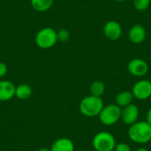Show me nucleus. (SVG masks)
<instances>
[{"instance_id": "nucleus-19", "label": "nucleus", "mask_w": 151, "mask_h": 151, "mask_svg": "<svg viewBox=\"0 0 151 151\" xmlns=\"http://www.w3.org/2000/svg\"><path fill=\"white\" fill-rule=\"evenodd\" d=\"M114 151H132V149L127 142H118L115 146Z\"/></svg>"}, {"instance_id": "nucleus-10", "label": "nucleus", "mask_w": 151, "mask_h": 151, "mask_svg": "<svg viewBox=\"0 0 151 151\" xmlns=\"http://www.w3.org/2000/svg\"><path fill=\"white\" fill-rule=\"evenodd\" d=\"M128 39L134 44L142 43L147 36L145 27L141 24H135L128 30Z\"/></svg>"}, {"instance_id": "nucleus-13", "label": "nucleus", "mask_w": 151, "mask_h": 151, "mask_svg": "<svg viewBox=\"0 0 151 151\" xmlns=\"http://www.w3.org/2000/svg\"><path fill=\"white\" fill-rule=\"evenodd\" d=\"M133 100H134V96L132 92L129 90H124L117 94L115 97V104L120 108H123L132 104Z\"/></svg>"}, {"instance_id": "nucleus-16", "label": "nucleus", "mask_w": 151, "mask_h": 151, "mask_svg": "<svg viewBox=\"0 0 151 151\" xmlns=\"http://www.w3.org/2000/svg\"><path fill=\"white\" fill-rule=\"evenodd\" d=\"M53 4V0H31L32 7L37 12H45L49 10Z\"/></svg>"}, {"instance_id": "nucleus-6", "label": "nucleus", "mask_w": 151, "mask_h": 151, "mask_svg": "<svg viewBox=\"0 0 151 151\" xmlns=\"http://www.w3.org/2000/svg\"><path fill=\"white\" fill-rule=\"evenodd\" d=\"M134 98L139 101H145L151 97V81L147 79L137 81L131 90Z\"/></svg>"}, {"instance_id": "nucleus-3", "label": "nucleus", "mask_w": 151, "mask_h": 151, "mask_svg": "<svg viewBox=\"0 0 151 151\" xmlns=\"http://www.w3.org/2000/svg\"><path fill=\"white\" fill-rule=\"evenodd\" d=\"M116 144L115 136L111 133L105 131L96 134L92 139L94 151H114Z\"/></svg>"}, {"instance_id": "nucleus-20", "label": "nucleus", "mask_w": 151, "mask_h": 151, "mask_svg": "<svg viewBox=\"0 0 151 151\" xmlns=\"http://www.w3.org/2000/svg\"><path fill=\"white\" fill-rule=\"evenodd\" d=\"M7 71H8L7 65L4 63L0 62V78L4 77L7 73Z\"/></svg>"}, {"instance_id": "nucleus-23", "label": "nucleus", "mask_w": 151, "mask_h": 151, "mask_svg": "<svg viewBox=\"0 0 151 151\" xmlns=\"http://www.w3.org/2000/svg\"><path fill=\"white\" fill-rule=\"evenodd\" d=\"M37 151H50L49 149H47V148H41V149H39Z\"/></svg>"}, {"instance_id": "nucleus-15", "label": "nucleus", "mask_w": 151, "mask_h": 151, "mask_svg": "<svg viewBox=\"0 0 151 151\" xmlns=\"http://www.w3.org/2000/svg\"><path fill=\"white\" fill-rule=\"evenodd\" d=\"M89 92H90V95H92V96L102 97V96L105 92V85H104V83L103 81H95L90 85Z\"/></svg>"}, {"instance_id": "nucleus-11", "label": "nucleus", "mask_w": 151, "mask_h": 151, "mask_svg": "<svg viewBox=\"0 0 151 151\" xmlns=\"http://www.w3.org/2000/svg\"><path fill=\"white\" fill-rule=\"evenodd\" d=\"M16 86L10 81H0V101H9L15 96Z\"/></svg>"}, {"instance_id": "nucleus-4", "label": "nucleus", "mask_w": 151, "mask_h": 151, "mask_svg": "<svg viewBox=\"0 0 151 151\" xmlns=\"http://www.w3.org/2000/svg\"><path fill=\"white\" fill-rule=\"evenodd\" d=\"M121 117V108L116 104L104 105L98 115L100 122L105 127H111L116 125Z\"/></svg>"}, {"instance_id": "nucleus-9", "label": "nucleus", "mask_w": 151, "mask_h": 151, "mask_svg": "<svg viewBox=\"0 0 151 151\" xmlns=\"http://www.w3.org/2000/svg\"><path fill=\"white\" fill-rule=\"evenodd\" d=\"M103 32L106 38L111 41H116L122 35V27L120 23L116 20H109L104 24Z\"/></svg>"}, {"instance_id": "nucleus-1", "label": "nucleus", "mask_w": 151, "mask_h": 151, "mask_svg": "<svg viewBox=\"0 0 151 151\" xmlns=\"http://www.w3.org/2000/svg\"><path fill=\"white\" fill-rule=\"evenodd\" d=\"M127 136L132 142L138 145H145L151 142V125L146 120H138L129 126Z\"/></svg>"}, {"instance_id": "nucleus-8", "label": "nucleus", "mask_w": 151, "mask_h": 151, "mask_svg": "<svg viewBox=\"0 0 151 151\" xmlns=\"http://www.w3.org/2000/svg\"><path fill=\"white\" fill-rule=\"evenodd\" d=\"M140 116L139 107L134 104H130L129 105L121 108V117L120 120L126 126H131L138 121Z\"/></svg>"}, {"instance_id": "nucleus-2", "label": "nucleus", "mask_w": 151, "mask_h": 151, "mask_svg": "<svg viewBox=\"0 0 151 151\" xmlns=\"http://www.w3.org/2000/svg\"><path fill=\"white\" fill-rule=\"evenodd\" d=\"M104 106V104L102 97L89 95L81 99L79 109L83 116L87 118H95L98 117Z\"/></svg>"}, {"instance_id": "nucleus-14", "label": "nucleus", "mask_w": 151, "mask_h": 151, "mask_svg": "<svg viewBox=\"0 0 151 151\" xmlns=\"http://www.w3.org/2000/svg\"><path fill=\"white\" fill-rule=\"evenodd\" d=\"M33 93L32 88L28 84H19L16 87L15 96L20 100H27L31 97Z\"/></svg>"}, {"instance_id": "nucleus-12", "label": "nucleus", "mask_w": 151, "mask_h": 151, "mask_svg": "<svg viewBox=\"0 0 151 151\" xmlns=\"http://www.w3.org/2000/svg\"><path fill=\"white\" fill-rule=\"evenodd\" d=\"M50 151H74L75 146L73 142L69 138H59L51 144Z\"/></svg>"}, {"instance_id": "nucleus-22", "label": "nucleus", "mask_w": 151, "mask_h": 151, "mask_svg": "<svg viewBox=\"0 0 151 151\" xmlns=\"http://www.w3.org/2000/svg\"><path fill=\"white\" fill-rule=\"evenodd\" d=\"M134 151H150L149 149H147V148H145V147H140V148H138V149H136Z\"/></svg>"}, {"instance_id": "nucleus-17", "label": "nucleus", "mask_w": 151, "mask_h": 151, "mask_svg": "<svg viewBox=\"0 0 151 151\" xmlns=\"http://www.w3.org/2000/svg\"><path fill=\"white\" fill-rule=\"evenodd\" d=\"M151 4V0H133V4L135 10L139 12L146 11Z\"/></svg>"}, {"instance_id": "nucleus-18", "label": "nucleus", "mask_w": 151, "mask_h": 151, "mask_svg": "<svg viewBox=\"0 0 151 151\" xmlns=\"http://www.w3.org/2000/svg\"><path fill=\"white\" fill-rule=\"evenodd\" d=\"M70 32L65 29V28H62L60 30H58L57 32V38H58V41L59 42H67L69 39H70Z\"/></svg>"}, {"instance_id": "nucleus-25", "label": "nucleus", "mask_w": 151, "mask_h": 151, "mask_svg": "<svg viewBox=\"0 0 151 151\" xmlns=\"http://www.w3.org/2000/svg\"><path fill=\"white\" fill-rule=\"evenodd\" d=\"M82 151H94V150H82Z\"/></svg>"}, {"instance_id": "nucleus-5", "label": "nucleus", "mask_w": 151, "mask_h": 151, "mask_svg": "<svg viewBox=\"0 0 151 151\" xmlns=\"http://www.w3.org/2000/svg\"><path fill=\"white\" fill-rule=\"evenodd\" d=\"M57 42V32L51 27H43L35 35V43L41 49H50Z\"/></svg>"}, {"instance_id": "nucleus-21", "label": "nucleus", "mask_w": 151, "mask_h": 151, "mask_svg": "<svg viewBox=\"0 0 151 151\" xmlns=\"http://www.w3.org/2000/svg\"><path fill=\"white\" fill-rule=\"evenodd\" d=\"M146 121L151 125V107L149 108V110L146 112Z\"/></svg>"}, {"instance_id": "nucleus-24", "label": "nucleus", "mask_w": 151, "mask_h": 151, "mask_svg": "<svg viewBox=\"0 0 151 151\" xmlns=\"http://www.w3.org/2000/svg\"><path fill=\"white\" fill-rule=\"evenodd\" d=\"M114 1H116V2H119V3H122V2H127V1H128V0H114Z\"/></svg>"}, {"instance_id": "nucleus-7", "label": "nucleus", "mask_w": 151, "mask_h": 151, "mask_svg": "<svg viewBox=\"0 0 151 151\" xmlns=\"http://www.w3.org/2000/svg\"><path fill=\"white\" fill-rule=\"evenodd\" d=\"M149 69L150 67L148 63L142 58H133L127 64V71L134 77L142 78L146 76L149 73Z\"/></svg>"}]
</instances>
